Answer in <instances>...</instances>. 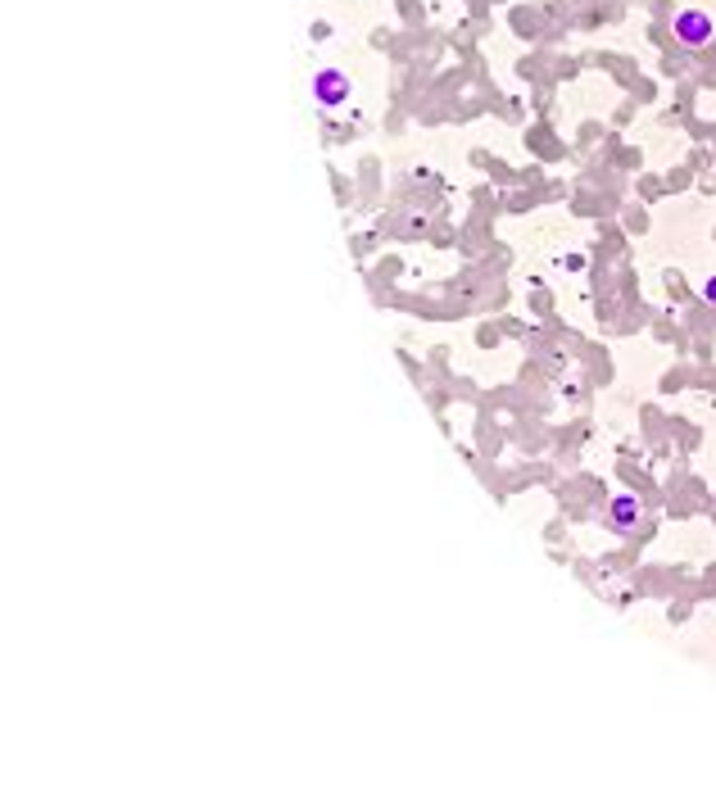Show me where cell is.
<instances>
[{
  "mask_svg": "<svg viewBox=\"0 0 716 811\" xmlns=\"http://www.w3.org/2000/svg\"><path fill=\"white\" fill-rule=\"evenodd\" d=\"M676 36H681L685 50H699V45L712 41V18L703 9H681L676 14Z\"/></svg>",
  "mask_w": 716,
  "mask_h": 811,
  "instance_id": "1",
  "label": "cell"
},
{
  "mask_svg": "<svg viewBox=\"0 0 716 811\" xmlns=\"http://www.w3.org/2000/svg\"><path fill=\"white\" fill-rule=\"evenodd\" d=\"M313 95H318L323 104H341V100L350 95V86H345V77H341L336 68H327V73L313 82Z\"/></svg>",
  "mask_w": 716,
  "mask_h": 811,
  "instance_id": "2",
  "label": "cell"
},
{
  "mask_svg": "<svg viewBox=\"0 0 716 811\" xmlns=\"http://www.w3.org/2000/svg\"><path fill=\"white\" fill-rule=\"evenodd\" d=\"M635 517H640V503H635L631 494H622V499L612 503V521H617V526H635Z\"/></svg>",
  "mask_w": 716,
  "mask_h": 811,
  "instance_id": "3",
  "label": "cell"
},
{
  "mask_svg": "<svg viewBox=\"0 0 716 811\" xmlns=\"http://www.w3.org/2000/svg\"><path fill=\"white\" fill-rule=\"evenodd\" d=\"M708 300H716V282H708Z\"/></svg>",
  "mask_w": 716,
  "mask_h": 811,
  "instance_id": "4",
  "label": "cell"
}]
</instances>
